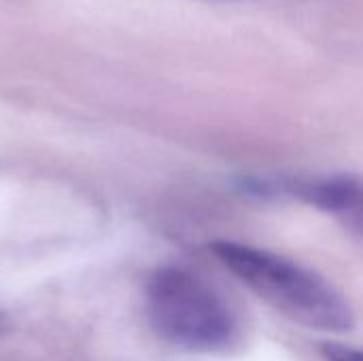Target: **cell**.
I'll list each match as a JSON object with an SVG mask.
<instances>
[{
    "instance_id": "1",
    "label": "cell",
    "mask_w": 363,
    "mask_h": 361,
    "mask_svg": "<svg viewBox=\"0 0 363 361\" xmlns=\"http://www.w3.org/2000/svg\"><path fill=\"white\" fill-rule=\"evenodd\" d=\"M217 260L255 296L285 317L321 332L342 334L353 328V311L345 296L321 274L272 251L219 240Z\"/></svg>"
},
{
    "instance_id": "3",
    "label": "cell",
    "mask_w": 363,
    "mask_h": 361,
    "mask_svg": "<svg viewBox=\"0 0 363 361\" xmlns=\"http://www.w3.org/2000/svg\"><path fill=\"white\" fill-rule=\"evenodd\" d=\"M264 191L289 194L319 211H325L349 228L363 234V177L355 172H336L313 179H287L264 185Z\"/></svg>"
},
{
    "instance_id": "4",
    "label": "cell",
    "mask_w": 363,
    "mask_h": 361,
    "mask_svg": "<svg viewBox=\"0 0 363 361\" xmlns=\"http://www.w3.org/2000/svg\"><path fill=\"white\" fill-rule=\"evenodd\" d=\"M323 355L328 361H363L362 349H353L347 345H325Z\"/></svg>"
},
{
    "instance_id": "2",
    "label": "cell",
    "mask_w": 363,
    "mask_h": 361,
    "mask_svg": "<svg viewBox=\"0 0 363 361\" xmlns=\"http://www.w3.org/2000/svg\"><path fill=\"white\" fill-rule=\"evenodd\" d=\"M145 306L151 330L172 347L219 353L236 338V321L223 298L183 268L155 270L145 287Z\"/></svg>"
}]
</instances>
